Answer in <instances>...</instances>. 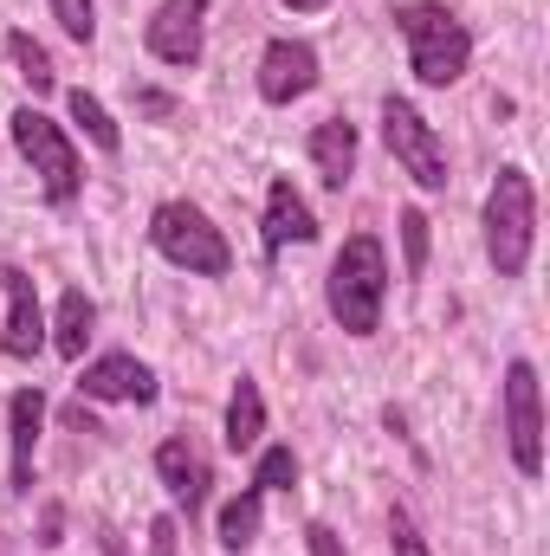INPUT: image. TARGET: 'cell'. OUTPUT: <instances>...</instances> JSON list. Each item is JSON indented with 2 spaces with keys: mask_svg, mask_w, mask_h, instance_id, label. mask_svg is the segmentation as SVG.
I'll use <instances>...</instances> for the list:
<instances>
[{
  "mask_svg": "<svg viewBox=\"0 0 550 556\" xmlns=\"http://www.w3.org/2000/svg\"><path fill=\"white\" fill-rule=\"evenodd\" d=\"M52 20L78 39V46H91V33H98V13H91V0H52Z\"/></svg>",
  "mask_w": 550,
  "mask_h": 556,
  "instance_id": "obj_22",
  "label": "cell"
},
{
  "mask_svg": "<svg viewBox=\"0 0 550 556\" xmlns=\"http://www.w3.org/2000/svg\"><path fill=\"white\" fill-rule=\"evenodd\" d=\"M149 247H155L168 266L201 273V278H221L227 266H234V253H227L221 227H214L201 207H188V201H162V207L149 214Z\"/></svg>",
  "mask_w": 550,
  "mask_h": 556,
  "instance_id": "obj_4",
  "label": "cell"
},
{
  "mask_svg": "<svg viewBox=\"0 0 550 556\" xmlns=\"http://www.w3.org/2000/svg\"><path fill=\"white\" fill-rule=\"evenodd\" d=\"M91 324H98V304H91L85 291H65V298H59V317H52V350H59V356H85Z\"/></svg>",
  "mask_w": 550,
  "mask_h": 556,
  "instance_id": "obj_17",
  "label": "cell"
},
{
  "mask_svg": "<svg viewBox=\"0 0 550 556\" xmlns=\"http://www.w3.org/2000/svg\"><path fill=\"white\" fill-rule=\"evenodd\" d=\"M304 544H311V556H343V544H337L330 525H304Z\"/></svg>",
  "mask_w": 550,
  "mask_h": 556,
  "instance_id": "obj_25",
  "label": "cell"
},
{
  "mask_svg": "<svg viewBox=\"0 0 550 556\" xmlns=\"http://www.w3.org/2000/svg\"><path fill=\"white\" fill-rule=\"evenodd\" d=\"M260 433H266V395H260L253 376H240L234 395H227V453H253Z\"/></svg>",
  "mask_w": 550,
  "mask_h": 556,
  "instance_id": "obj_16",
  "label": "cell"
},
{
  "mask_svg": "<svg viewBox=\"0 0 550 556\" xmlns=\"http://www.w3.org/2000/svg\"><path fill=\"white\" fill-rule=\"evenodd\" d=\"M78 389H85L91 402H137V408H149V402H155V369L137 363V356H98V363L78 376Z\"/></svg>",
  "mask_w": 550,
  "mask_h": 556,
  "instance_id": "obj_11",
  "label": "cell"
},
{
  "mask_svg": "<svg viewBox=\"0 0 550 556\" xmlns=\"http://www.w3.org/2000/svg\"><path fill=\"white\" fill-rule=\"evenodd\" d=\"M149 556H175V518H162V525L149 531Z\"/></svg>",
  "mask_w": 550,
  "mask_h": 556,
  "instance_id": "obj_26",
  "label": "cell"
},
{
  "mask_svg": "<svg viewBox=\"0 0 550 556\" xmlns=\"http://www.w3.org/2000/svg\"><path fill=\"white\" fill-rule=\"evenodd\" d=\"M155 472H162V485H168V498L195 518L201 505H208V485H214V472H208V453L188 440V433H168L162 446H155Z\"/></svg>",
  "mask_w": 550,
  "mask_h": 556,
  "instance_id": "obj_9",
  "label": "cell"
},
{
  "mask_svg": "<svg viewBox=\"0 0 550 556\" xmlns=\"http://www.w3.org/2000/svg\"><path fill=\"white\" fill-rule=\"evenodd\" d=\"M39 420H46V395L20 389L7 402V433H13V492H33V446H39Z\"/></svg>",
  "mask_w": 550,
  "mask_h": 556,
  "instance_id": "obj_14",
  "label": "cell"
},
{
  "mask_svg": "<svg viewBox=\"0 0 550 556\" xmlns=\"http://www.w3.org/2000/svg\"><path fill=\"white\" fill-rule=\"evenodd\" d=\"M330 317L350 330V337H376L383 324V298H389V260H383V240L376 233H357L343 240V253L330 260Z\"/></svg>",
  "mask_w": 550,
  "mask_h": 556,
  "instance_id": "obj_1",
  "label": "cell"
},
{
  "mask_svg": "<svg viewBox=\"0 0 550 556\" xmlns=\"http://www.w3.org/2000/svg\"><path fill=\"white\" fill-rule=\"evenodd\" d=\"M383 137L396 149V162L414 175V188H447V142L434 137V124L414 111L409 98L383 104Z\"/></svg>",
  "mask_w": 550,
  "mask_h": 556,
  "instance_id": "obj_6",
  "label": "cell"
},
{
  "mask_svg": "<svg viewBox=\"0 0 550 556\" xmlns=\"http://www.w3.org/2000/svg\"><path fill=\"white\" fill-rule=\"evenodd\" d=\"M13 142H20V155L33 162L46 201H72V194L85 188V175H78V149H72V137H65L46 111H33V104L13 111Z\"/></svg>",
  "mask_w": 550,
  "mask_h": 556,
  "instance_id": "obj_5",
  "label": "cell"
},
{
  "mask_svg": "<svg viewBox=\"0 0 550 556\" xmlns=\"http://www.w3.org/2000/svg\"><path fill=\"white\" fill-rule=\"evenodd\" d=\"M311 162H317L324 188H343L350 168H357V124H350V117H324V124L311 130Z\"/></svg>",
  "mask_w": 550,
  "mask_h": 556,
  "instance_id": "obj_15",
  "label": "cell"
},
{
  "mask_svg": "<svg viewBox=\"0 0 550 556\" xmlns=\"http://www.w3.org/2000/svg\"><path fill=\"white\" fill-rule=\"evenodd\" d=\"M142 39H149V52L162 65H195L201 39H208V0H162Z\"/></svg>",
  "mask_w": 550,
  "mask_h": 556,
  "instance_id": "obj_8",
  "label": "cell"
},
{
  "mask_svg": "<svg viewBox=\"0 0 550 556\" xmlns=\"http://www.w3.org/2000/svg\"><path fill=\"white\" fill-rule=\"evenodd\" d=\"M291 479H298V453H291V446H266V453H260L253 485H260V492H285Z\"/></svg>",
  "mask_w": 550,
  "mask_h": 556,
  "instance_id": "obj_21",
  "label": "cell"
},
{
  "mask_svg": "<svg viewBox=\"0 0 550 556\" xmlns=\"http://www.w3.org/2000/svg\"><path fill=\"white\" fill-rule=\"evenodd\" d=\"M7 285V356L13 363H26V356H39V343H46V317H39V291H33V278L20 273V266H7L0 273Z\"/></svg>",
  "mask_w": 550,
  "mask_h": 556,
  "instance_id": "obj_12",
  "label": "cell"
},
{
  "mask_svg": "<svg viewBox=\"0 0 550 556\" xmlns=\"http://www.w3.org/2000/svg\"><path fill=\"white\" fill-rule=\"evenodd\" d=\"M7 59L20 65V78H26L33 91H52V85H59V72H52V52H46L33 33H7Z\"/></svg>",
  "mask_w": 550,
  "mask_h": 556,
  "instance_id": "obj_19",
  "label": "cell"
},
{
  "mask_svg": "<svg viewBox=\"0 0 550 556\" xmlns=\"http://www.w3.org/2000/svg\"><path fill=\"white\" fill-rule=\"evenodd\" d=\"M72 117H78V124H85V137L98 142V149H104V155H117V142H124V130H117V117H111V111H104V98H91V91H85V85H78V91H72Z\"/></svg>",
  "mask_w": 550,
  "mask_h": 556,
  "instance_id": "obj_20",
  "label": "cell"
},
{
  "mask_svg": "<svg viewBox=\"0 0 550 556\" xmlns=\"http://www.w3.org/2000/svg\"><path fill=\"white\" fill-rule=\"evenodd\" d=\"M396 26H402V39H409V72L421 85H453V78L466 72L473 39H466V26H460L440 0H409V7H396Z\"/></svg>",
  "mask_w": 550,
  "mask_h": 556,
  "instance_id": "obj_2",
  "label": "cell"
},
{
  "mask_svg": "<svg viewBox=\"0 0 550 556\" xmlns=\"http://www.w3.org/2000/svg\"><path fill=\"white\" fill-rule=\"evenodd\" d=\"M389 544H396V556H427V544H421V531H414V518H409V505L389 511Z\"/></svg>",
  "mask_w": 550,
  "mask_h": 556,
  "instance_id": "obj_24",
  "label": "cell"
},
{
  "mask_svg": "<svg viewBox=\"0 0 550 556\" xmlns=\"http://www.w3.org/2000/svg\"><path fill=\"white\" fill-rule=\"evenodd\" d=\"M304 240H317V220H311L304 194L278 175L273 188H266V260H278L285 247H304Z\"/></svg>",
  "mask_w": 550,
  "mask_h": 556,
  "instance_id": "obj_13",
  "label": "cell"
},
{
  "mask_svg": "<svg viewBox=\"0 0 550 556\" xmlns=\"http://www.w3.org/2000/svg\"><path fill=\"white\" fill-rule=\"evenodd\" d=\"M402 247H409V273L427 266V214L421 207H402Z\"/></svg>",
  "mask_w": 550,
  "mask_h": 556,
  "instance_id": "obj_23",
  "label": "cell"
},
{
  "mask_svg": "<svg viewBox=\"0 0 550 556\" xmlns=\"http://www.w3.org/2000/svg\"><path fill=\"white\" fill-rule=\"evenodd\" d=\"M260 505H266V492L247 485V492L221 511V544H227V551H253V538H260Z\"/></svg>",
  "mask_w": 550,
  "mask_h": 556,
  "instance_id": "obj_18",
  "label": "cell"
},
{
  "mask_svg": "<svg viewBox=\"0 0 550 556\" xmlns=\"http://www.w3.org/2000/svg\"><path fill=\"white\" fill-rule=\"evenodd\" d=\"M505 440H512V459L525 479L545 472V402H538V369L518 356L505 369Z\"/></svg>",
  "mask_w": 550,
  "mask_h": 556,
  "instance_id": "obj_7",
  "label": "cell"
},
{
  "mask_svg": "<svg viewBox=\"0 0 550 556\" xmlns=\"http://www.w3.org/2000/svg\"><path fill=\"white\" fill-rule=\"evenodd\" d=\"M532 240H538V194L525 168H499L492 194H486V253L499 278H518L532 266Z\"/></svg>",
  "mask_w": 550,
  "mask_h": 556,
  "instance_id": "obj_3",
  "label": "cell"
},
{
  "mask_svg": "<svg viewBox=\"0 0 550 556\" xmlns=\"http://www.w3.org/2000/svg\"><path fill=\"white\" fill-rule=\"evenodd\" d=\"M317 85V52L304 46V39H273L266 52H260V98L266 104H291V98H304Z\"/></svg>",
  "mask_w": 550,
  "mask_h": 556,
  "instance_id": "obj_10",
  "label": "cell"
},
{
  "mask_svg": "<svg viewBox=\"0 0 550 556\" xmlns=\"http://www.w3.org/2000/svg\"><path fill=\"white\" fill-rule=\"evenodd\" d=\"M291 13H317V7H330V0H285Z\"/></svg>",
  "mask_w": 550,
  "mask_h": 556,
  "instance_id": "obj_27",
  "label": "cell"
}]
</instances>
